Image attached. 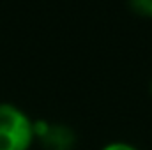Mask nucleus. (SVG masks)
<instances>
[{
    "mask_svg": "<svg viewBox=\"0 0 152 150\" xmlns=\"http://www.w3.org/2000/svg\"><path fill=\"white\" fill-rule=\"evenodd\" d=\"M127 2H129V7L133 9V12H136L140 16H149L152 0H127Z\"/></svg>",
    "mask_w": 152,
    "mask_h": 150,
    "instance_id": "7ed1b4c3",
    "label": "nucleus"
},
{
    "mask_svg": "<svg viewBox=\"0 0 152 150\" xmlns=\"http://www.w3.org/2000/svg\"><path fill=\"white\" fill-rule=\"evenodd\" d=\"M34 138V120L21 108L0 103V150H28Z\"/></svg>",
    "mask_w": 152,
    "mask_h": 150,
    "instance_id": "f257e3e1",
    "label": "nucleus"
},
{
    "mask_svg": "<svg viewBox=\"0 0 152 150\" xmlns=\"http://www.w3.org/2000/svg\"><path fill=\"white\" fill-rule=\"evenodd\" d=\"M101 150H138V149L129 145V143H124V141H113V143H108L106 147H103Z\"/></svg>",
    "mask_w": 152,
    "mask_h": 150,
    "instance_id": "20e7f679",
    "label": "nucleus"
},
{
    "mask_svg": "<svg viewBox=\"0 0 152 150\" xmlns=\"http://www.w3.org/2000/svg\"><path fill=\"white\" fill-rule=\"evenodd\" d=\"M34 136L41 140L46 150H73L76 145L73 129L64 124H48L44 120H36Z\"/></svg>",
    "mask_w": 152,
    "mask_h": 150,
    "instance_id": "f03ea898",
    "label": "nucleus"
},
{
    "mask_svg": "<svg viewBox=\"0 0 152 150\" xmlns=\"http://www.w3.org/2000/svg\"><path fill=\"white\" fill-rule=\"evenodd\" d=\"M149 18H152V5H151V11H149Z\"/></svg>",
    "mask_w": 152,
    "mask_h": 150,
    "instance_id": "39448f33",
    "label": "nucleus"
},
{
    "mask_svg": "<svg viewBox=\"0 0 152 150\" xmlns=\"http://www.w3.org/2000/svg\"><path fill=\"white\" fill-rule=\"evenodd\" d=\"M151 94H152V81H151Z\"/></svg>",
    "mask_w": 152,
    "mask_h": 150,
    "instance_id": "423d86ee",
    "label": "nucleus"
}]
</instances>
